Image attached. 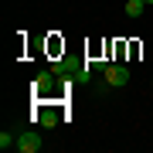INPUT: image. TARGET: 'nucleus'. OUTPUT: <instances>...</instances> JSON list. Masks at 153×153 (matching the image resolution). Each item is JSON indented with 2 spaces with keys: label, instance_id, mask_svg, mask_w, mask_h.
I'll return each mask as SVG.
<instances>
[{
  "label": "nucleus",
  "instance_id": "nucleus-1",
  "mask_svg": "<svg viewBox=\"0 0 153 153\" xmlns=\"http://www.w3.org/2000/svg\"><path fill=\"white\" fill-rule=\"evenodd\" d=\"M51 71H55V78H61L65 85H85L88 82V61L82 58H58L55 65H51Z\"/></svg>",
  "mask_w": 153,
  "mask_h": 153
},
{
  "label": "nucleus",
  "instance_id": "nucleus-2",
  "mask_svg": "<svg viewBox=\"0 0 153 153\" xmlns=\"http://www.w3.org/2000/svg\"><path fill=\"white\" fill-rule=\"evenodd\" d=\"M102 75H105V82H109V88H123V85H129V68H123V65H109Z\"/></svg>",
  "mask_w": 153,
  "mask_h": 153
},
{
  "label": "nucleus",
  "instance_id": "nucleus-3",
  "mask_svg": "<svg viewBox=\"0 0 153 153\" xmlns=\"http://www.w3.org/2000/svg\"><path fill=\"white\" fill-rule=\"evenodd\" d=\"M41 146H44V143H41L38 133H21V136H17V150H21V153H38Z\"/></svg>",
  "mask_w": 153,
  "mask_h": 153
},
{
  "label": "nucleus",
  "instance_id": "nucleus-4",
  "mask_svg": "<svg viewBox=\"0 0 153 153\" xmlns=\"http://www.w3.org/2000/svg\"><path fill=\"white\" fill-rule=\"evenodd\" d=\"M48 88H55V71H41V75L38 78H34V92H38V95H44V92H48Z\"/></svg>",
  "mask_w": 153,
  "mask_h": 153
},
{
  "label": "nucleus",
  "instance_id": "nucleus-5",
  "mask_svg": "<svg viewBox=\"0 0 153 153\" xmlns=\"http://www.w3.org/2000/svg\"><path fill=\"white\" fill-rule=\"evenodd\" d=\"M143 7H146L143 0H126V17H133V21H136V17L143 14Z\"/></svg>",
  "mask_w": 153,
  "mask_h": 153
},
{
  "label": "nucleus",
  "instance_id": "nucleus-6",
  "mask_svg": "<svg viewBox=\"0 0 153 153\" xmlns=\"http://www.w3.org/2000/svg\"><path fill=\"white\" fill-rule=\"evenodd\" d=\"M58 123V109H41V126H55Z\"/></svg>",
  "mask_w": 153,
  "mask_h": 153
},
{
  "label": "nucleus",
  "instance_id": "nucleus-7",
  "mask_svg": "<svg viewBox=\"0 0 153 153\" xmlns=\"http://www.w3.org/2000/svg\"><path fill=\"white\" fill-rule=\"evenodd\" d=\"M7 146H17V140H14L10 133L4 129V133H0V150H7Z\"/></svg>",
  "mask_w": 153,
  "mask_h": 153
}]
</instances>
